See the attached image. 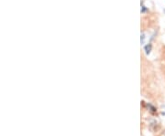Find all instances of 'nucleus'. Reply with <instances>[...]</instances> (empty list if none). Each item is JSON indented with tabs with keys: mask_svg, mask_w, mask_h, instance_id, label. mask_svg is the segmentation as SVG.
I'll list each match as a JSON object with an SVG mask.
<instances>
[{
	"mask_svg": "<svg viewBox=\"0 0 165 136\" xmlns=\"http://www.w3.org/2000/svg\"><path fill=\"white\" fill-rule=\"evenodd\" d=\"M144 50H145L147 55H149V54L150 53V51H151V44H148L147 46H145Z\"/></svg>",
	"mask_w": 165,
	"mask_h": 136,
	"instance_id": "obj_1",
	"label": "nucleus"
},
{
	"mask_svg": "<svg viewBox=\"0 0 165 136\" xmlns=\"http://www.w3.org/2000/svg\"><path fill=\"white\" fill-rule=\"evenodd\" d=\"M162 136H165V131H163V133H162Z\"/></svg>",
	"mask_w": 165,
	"mask_h": 136,
	"instance_id": "obj_3",
	"label": "nucleus"
},
{
	"mask_svg": "<svg viewBox=\"0 0 165 136\" xmlns=\"http://www.w3.org/2000/svg\"><path fill=\"white\" fill-rule=\"evenodd\" d=\"M144 39H145V35L142 33L141 34V38H140V41H141V44L144 43Z\"/></svg>",
	"mask_w": 165,
	"mask_h": 136,
	"instance_id": "obj_2",
	"label": "nucleus"
}]
</instances>
